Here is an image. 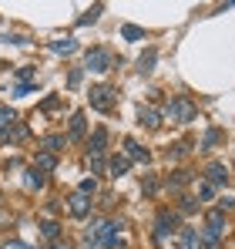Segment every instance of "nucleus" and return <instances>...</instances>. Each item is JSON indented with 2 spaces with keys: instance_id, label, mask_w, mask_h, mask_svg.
Instances as JSON below:
<instances>
[{
  "instance_id": "f257e3e1",
  "label": "nucleus",
  "mask_w": 235,
  "mask_h": 249,
  "mask_svg": "<svg viewBox=\"0 0 235 249\" xmlns=\"http://www.w3.org/2000/svg\"><path fill=\"white\" fill-rule=\"evenodd\" d=\"M225 229H229V226H225V212H222V209H208V215H205V226H201V229H198V232H201V243H205V246H222V236H225Z\"/></svg>"
},
{
  "instance_id": "f03ea898",
  "label": "nucleus",
  "mask_w": 235,
  "mask_h": 249,
  "mask_svg": "<svg viewBox=\"0 0 235 249\" xmlns=\"http://www.w3.org/2000/svg\"><path fill=\"white\" fill-rule=\"evenodd\" d=\"M195 115H198L195 101H192V98H185V94H175V98H168V105H165V118H168V122H175V124L195 122Z\"/></svg>"
},
{
  "instance_id": "7ed1b4c3",
  "label": "nucleus",
  "mask_w": 235,
  "mask_h": 249,
  "mask_svg": "<svg viewBox=\"0 0 235 249\" xmlns=\"http://www.w3.org/2000/svg\"><path fill=\"white\" fill-rule=\"evenodd\" d=\"M104 145H108V131H104V128H94L91 138H87V155H84L94 175L104 172Z\"/></svg>"
},
{
  "instance_id": "20e7f679",
  "label": "nucleus",
  "mask_w": 235,
  "mask_h": 249,
  "mask_svg": "<svg viewBox=\"0 0 235 249\" xmlns=\"http://www.w3.org/2000/svg\"><path fill=\"white\" fill-rule=\"evenodd\" d=\"M87 101H91L94 111H104V115H108V111L115 108V101H118V91L111 84H94L91 94H87Z\"/></svg>"
},
{
  "instance_id": "39448f33",
  "label": "nucleus",
  "mask_w": 235,
  "mask_h": 249,
  "mask_svg": "<svg viewBox=\"0 0 235 249\" xmlns=\"http://www.w3.org/2000/svg\"><path fill=\"white\" fill-rule=\"evenodd\" d=\"M84 64H87V71L104 74V71H111V68H115V57H111V51H108V47H91V51L84 54Z\"/></svg>"
},
{
  "instance_id": "423d86ee",
  "label": "nucleus",
  "mask_w": 235,
  "mask_h": 249,
  "mask_svg": "<svg viewBox=\"0 0 235 249\" xmlns=\"http://www.w3.org/2000/svg\"><path fill=\"white\" fill-rule=\"evenodd\" d=\"M175 226H178V212H171V209H158V219H155V239L158 243H165L171 232H175Z\"/></svg>"
},
{
  "instance_id": "0eeeda50",
  "label": "nucleus",
  "mask_w": 235,
  "mask_h": 249,
  "mask_svg": "<svg viewBox=\"0 0 235 249\" xmlns=\"http://www.w3.org/2000/svg\"><path fill=\"white\" fill-rule=\"evenodd\" d=\"M67 212H71L74 219H87V215H91V196H84V192L74 189V192L67 196Z\"/></svg>"
},
{
  "instance_id": "6e6552de",
  "label": "nucleus",
  "mask_w": 235,
  "mask_h": 249,
  "mask_svg": "<svg viewBox=\"0 0 235 249\" xmlns=\"http://www.w3.org/2000/svg\"><path fill=\"white\" fill-rule=\"evenodd\" d=\"M104 222H108V219H94V222L84 229V246L87 249H104Z\"/></svg>"
},
{
  "instance_id": "1a4fd4ad",
  "label": "nucleus",
  "mask_w": 235,
  "mask_h": 249,
  "mask_svg": "<svg viewBox=\"0 0 235 249\" xmlns=\"http://www.w3.org/2000/svg\"><path fill=\"white\" fill-rule=\"evenodd\" d=\"M24 138H27V128L20 122H10V124L0 128V142H3V145H20Z\"/></svg>"
},
{
  "instance_id": "9d476101",
  "label": "nucleus",
  "mask_w": 235,
  "mask_h": 249,
  "mask_svg": "<svg viewBox=\"0 0 235 249\" xmlns=\"http://www.w3.org/2000/svg\"><path fill=\"white\" fill-rule=\"evenodd\" d=\"M205 182H208V185H225V182H229V168L222 165V162H208Z\"/></svg>"
},
{
  "instance_id": "9b49d317",
  "label": "nucleus",
  "mask_w": 235,
  "mask_h": 249,
  "mask_svg": "<svg viewBox=\"0 0 235 249\" xmlns=\"http://www.w3.org/2000/svg\"><path fill=\"white\" fill-rule=\"evenodd\" d=\"M138 122L145 124V128H158L161 124V111H158L155 105H141L138 108Z\"/></svg>"
},
{
  "instance_id": "f8f14e48",
  "label": "nucleus",
  "mask_w": 235,
  "mask_h": 249,
  "mask_svg": "<svg viewBox=\"0 0 235 249\" xmlns=\"http://www.w3.org/2000/svg\"><path fill=\"white\" fill-rule=\"evenodd\" d=\"M128 168H131V159H128L124 152H118V155H111V159H108V172H111V178H121Z\"/></svg>"
},
{
  "instance_id": "ddd939ff",
  "label": "nucleus",
  "mask_w": 235,
  "mask_h": 249,
  "mask_svg": "<svg viewBox=\"0 0 235 249\" xmlns=\"http://www.w3.org/2000/svg\"><path fill=\"white\" fill-rule=\"evenodd\" d=\"M182 249H205L201 232H198L195 226H185V229H182Z\"/></svg>"
},
{
  "instance_id": "4468645a",
  "label": "nucleus",
  "mask_w": 235,
  "mask_h": 249,
  "mask_svg": "<svg viewBox=\"0 0 235 249\" xmlns=\"http://www.w3.org/2000/svg\"><path fill=\"white\" fill-rule=\"evenodd\" d=\"M124 155L131 159V162H148L151 155H148V148H141L134 138H124Z\"/></svg>"
},
{
  "instance_id": "2eb2a0df",
  "label": "nucleus",
  "mask_w": 235,
  "mask_h": 249,
  "mask_svg": "<svg viewBox=\"0 0 235 249\" xmlns=\"http://www.w3.org/2000/svg\"><path fill=\"white\" fill-rule=\"evenodd\" d=\"M118 243H121V222H104V249H118Z\"/></svg>"
},
{
  "instance_id": "dca6fc26",
  "label": "nucleus",
  "mask_w": 235,
  "mask_h": 249,
  "mask_svg": "<svg viewBox=\"0 0 235 249\" xmlns=\"http://www.w3.org/2000/svg\"><path fill=\"white\" fill-rule=\"evenodd\" d=\"M64 145H67L64 135H44V138H40V152H50V155H57Z\"/></svg>"
},
{
  "instance_id": "f3484780",
  "label": "nucleus",
  "mask_w": 235,
  "mask_h": 249,
  "mask_svg": "<svg viewBox=\"0 0 235 249\" xmlns=\"http://www.w3.org/2000/svg\"><path fill=\"white\" fill-rule=\"evenodd\" d=\"M24 189H27V192L44 189V172H37V168H27V172H24Z\"/></svg>"
},
{
  "instance_id": "a211bd4d",
  "label": "nucleus",
  "mask_w": 235,
  "mask_h": 249,
  "mask_svg": "<svg viewBox=\"0 0 235 249\" xmlns=\"http://www.w3.org/2000/svg\"><path fill=\"white\" fill-rule=\"evenodd\" d=\"M54 165H57V155H50V152H37L34 155V168L37 172H50Z\"/></svg>"
},
{
  "instance_id": "6ab92c4d",
  "label": "nucleus",
  "mask_w": 235,
  "mask_h": 249,
  "mask_svg": "<svg viewBox=\"0 0 235 249\" xmlns=\"http://www.w3.org/2000/svg\"><path fill=\"white\" fill-rule=\"evenodd\" d=\"M84 131H87L84 111H74V115H71V135H67V138H84Z\"/></svg>"
},
{
  "instance_id": "aec40b11",
  "label": "nucleus",
  "mask_w": 235,
  "mask_h": 249,
  "mask_svg": "<svg viewBox=\"0 0 235 249\" xmlns=\"http://www.w3.org/2000/svg\"><path fill=\"white\" fill-rule=\"evenodd\" d=\"M40 232H44V239H47V243H57V239H61V226H57V222H50V219H44V222H40Z\"/></svg>"
},
{
  "instance_id": "412c9836",
  "label": "nucleus",
  "mask_w": 235,
  "mask_h": 249,
  "mask_svg": "<svg viewBox=\"0 0 235 249\" xmlns=\"http://www.w3.org/2000/svg\"><path fill=\"white\" fill-rule=\"evenodd\" d=\"M50 51H54V54H74V51H78V41H74V37L54 41V44H50Z\"/></svg>"
},
{
  "instance_id": "4be33fe9",
  "label": "nucleus",
  "mask_w": 235,
  "mask_h": 249,
  "mask_svg": "<svg viewBox=\"0 0 235 249\" xmlns=\"http://www.w3.org/2000/svg\"><path fill=\"white\" fill-rule=\"evenodd\" d=\"M121 37H124V41H145V31L134 27V24H124V27H121Z\"/></svg>"
},
{
  "instance_id": "5701e85b",
  "label": "nucleus",
  "mask_w": 235,
  "mask_h": 249,
  "mask_svg": "<svg viewBox=\"0 0 235 249\" xmlns=\"http://www.w3.org/2000/svg\"><path fill=\"white\" fill-rule=\"evenodd\" d=\"M218 138H222V131H218V128H212V131H205V142H201V148H212V145H215Z\"/></svg>"
},
{
  "instance_id": "b1692460",
  "label": "nucleus",
  "mask_w": 235,
  "mask_h": 249,
  "mask_svg": "<svg viewBox=\"0 0 235 249\" xmlns=\"http://www.w3.org/2000/svg\"><path fill=\"white\" fill-rule=\"evenodd\" d=\"M212 196H215V185H208V182H198V199H205V202H208Z\"/></svg>"
},
{
  "instance_id": "393cba45",
  "label": "nucleus",
  "mask_w": 235,
  "mask_h": 249,
  "mask_svg": "<svg viewBox=\"0 0 235 249\" xmlns=\"http://www.w3.org/2000/svg\"><path fill=\"white\" fill-rule=\"evenodd\" d=\"M175 178H168V185H175V189H182L185 182H188V172H171Z\"/></svg>"
},
{
  "instance_id": "a878e982",
  "label": "nucleus",
  "mask_w": 235,
  "mask_h": 249,
  "mask_svg": "<svg viewBox=\"0 0 235 249\" xmlns=\"http://www.w3.org/2000/svg\"><path fill=\"white\" fill-rule=\"evenodd\" d=\"M98 14H101V3H98V7H91V10H87V14L81 17L78 24H94V20H98Z\"/></svg>"
},
{
  "instance_id": "bb28decb",
  "label": "nucleus",
  "mask_w": 235,
  "mask_h": 249,
  "mask_svg": "<svg viewBox=\"0 0 235 249\" xmlns=\"http://www.w3.org/2000/svg\"><path fill=\"white\" fill-rule=\"evenodd\" d=\"M94 189H98V182H94V178H84V182L78 185V192H84V196H94Z\"/></svg>"
},
{
  "instance_id": "cd10ccee",
  "label": "nucleus",
  "mask_w": 235,
  "mask_h": 249,
  "mask_svg": "<svg viewBox=\"0 0 235 249\" xmlns=\"http://www.w3.org/2000/svg\"><path fill=\"white\" fill-rule=\"evenodd\" d=\"M151 64H155V51L141 54V71H151Z\"/></svg>"
},
{
  "instance_id": "c85d7f7f",
  "label": "nucleus",
  "mask_w": 235,
  "mask_h": 249,
  "mask_svg": "<svg viewBox=\"0 0 235 249\" xmlns=\"http://www.w3.org/2000/svg\"><path fill=\"white\" fill-rule=\"evenodd\" d=\"M10 122H17V118H14V111H10V108H0V128H3V124H10Z\"/></svg>"
},
{
  "instance_id": "c756f323",
  "label": "nucleus",
  "mask_w": 235,
  "mask_h": 249,
  "mask_svg": "<svg viewBox=\"0 0 235 249\" xmlns=\"http://www.w3.org/2000/svg\"><path fill=\"white\" fill-rule=\"evenodd\" d=\"M182 212H192V209H195V199H192V196H182Z\"/></svg>"
},
{
  "instance_id": "7c9ffc66",
  "label": "nucleus",
  "mask_w": 235,
  "mask_h": 249,
  "mask_svg": "<svg viewBox=\"0 0 235 249\" xmlns=\"http://www.w3.org/2000/svg\"><path fill=\"white\" fill-rule=\"evenodd\" d=\"M3 249H34V246H27V243H20V239H10V243H3Z\"/></svg>"
},
{
  "instance_id": "2f4dec72",
  "label": "nucleus",
  "mask_w": 235,
  "mask_h": 249,
  "mask_svg": "<svg viewBox=\"0 0 235 249\" xmlns=\"http://www.w3.org/2000/svg\"><path fill=\"white\" fill-rule=\"evenodd\" d=\"M81 84V71H71V78H67V88H78Z\"/></svg>"
},
{
  "instance_id": "473e14b6",
  "label": "nucleus",
  "mask_w": 235,
  "mask_h": 249,
  "mask_svg": "<svg viewBox=\"0 0 235 249\" xmlns=\"http://www.w3.org/2000/svg\"><path fill=\"white\" fill-rule=\"evenodd\" d=\"M44 249H67V246H64V239H57V243H47Z\"/></svg>"
},
{
  "instance_id": "72a5a7b5",
  "label": "nucleus",
  "mask_w": 235,
  "mask_h": 249,
  "mask_svg": "<svg viewBox=\"0 0 235 249\" xmlns=\"http://www.w3.org/2000/svg\"><path fill=\"white\" fill-rule=\"evenodd\" d=\"M215 249H222V246H215Z\"/></svg>"
}]
</instances>
